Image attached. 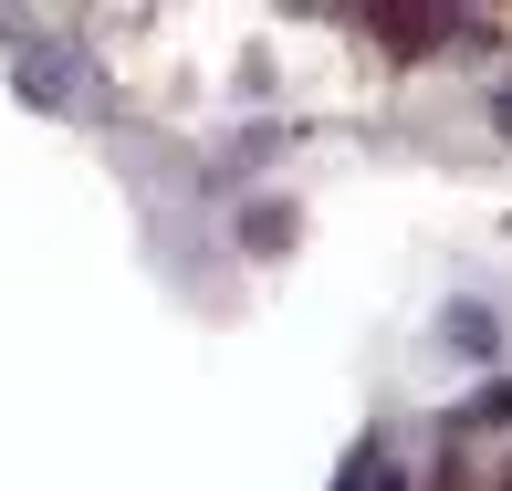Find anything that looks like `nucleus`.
<instances>
[{"instance_id":"nucleus-1","label":"nucleus","mask_w":512,"mask_h":491,"mask_svg":"<svg viewBox=\"0 0 512 491\" xmlns=\"http://www.w3.org/2000/svg\"><path fill=\"white\" fill-rule=\"evenodd\" d=\"M241 241L251 251H283L293 241V209H241Z\"/></svg>"},{"instance_id":"nucleus-2","label":"nucleus","mask_w":512,"mask_h":491,"mask_svg":"<svg viewBox=\"0 0 512 491\" xmlns=\"http://www.w3.org/2000/svg\"><path fill=\"white\" fill-rule=\"evenodd\" d=\"M345 491H398V471H387V460H356V481Z\"/></svg>"},{"instance_id":"nucleus-3","label":"nucleus","mask_w":512,"mask_h":491,"mask_svg":"<svg viewBox=\"0 0 512 491\" xmlns=\"http://www.w3.org/2000/svg\"><path fill=\"white\" fill-rule=\"evenodd\" d=\"M502 491H512V481H502Z\"/></svg>"}]
</instances>
